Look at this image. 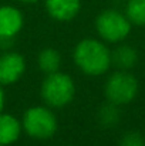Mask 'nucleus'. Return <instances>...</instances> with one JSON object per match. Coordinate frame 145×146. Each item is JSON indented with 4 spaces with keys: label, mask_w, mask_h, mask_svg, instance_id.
I'll return each instance as SVG.
<instances>
[{
    "label": "nucleus",
    "mask_w": 145,
    "mask_h": 146,
    "mask_svg": "<svg viewBox=\"0 0 145 146\" xmlns=\"http://www.w3.org/2000/svg\"><path fill=\"white\" fill-rule=\"evenodd\" d=\"M74 62L76 65L88 75L98 77L105 74L112 61L111 51L108 47L97 38H84L74 48Z\"/></svg>",
    "instance_id": "1"
},
{
    "label": "nucleus",
    "mask_w": 145,
    "mask_h": 146,
    "mask_svg": "<svg viewBox=\"0 0 145 146\" xmlns=\"http://www.w3.org/2000/svg\"><path fill=\"white\" fill-rule=\"evenodd\" d=\"M41 98L51 108H63L68 105L76 94V85L70 75L55 71L47 74L41 82Z\"/></svg>",
    "instance_id": "2"
},
{
    "label": "nucleus",
    "mask_w": 145,
    "mask_h": 146,
    "mask_svg": "<svg viewBox=\"0 0 145 146\" xmlns=\"http://www.w3.org/2000/svg\"><path fill=\"white\" fill-rule=\"evenodd\" d=\"M96 29L100 38L105 43H121L124 41L132 29V23L125 13L114 9L101 11L96 19Z\"/></svg>",
    "instance_id": "3"
},
{
    "label": "nucleus",
    "mask_w": 145,
    "mask_h": 146,
    "mask_svg": "<svg viewBox=\"0 0 145 146\" xmlns=\"http://www.w3.org/2000/svg\"><path fill=\"white\" fill-rule=\"evenodd\" d=\"M138 81L127 70H118L105 81L104 92L108 102L115 105H127L132 102L138 94Z\"/></svg>",
    "instance_id": "4"
},
{
    "label": "nucleus",
    "mask_w": 145,
    "mask_h": 146,
    "mask_svg": "<svg viewBox=\"0 0 145 146\" xmlns=\"http://www.w3.org/2000/svg\"><path fill=\"white\" fill-rule=\"evenodd\" d=\"M21 126L34 139H48L57 132V118L47 106H31L24 112Z\"/></svg>",
    "instance_id": "5"
},
{
    "label": "nucleus",
    "mask_w": 145,
    "mask_h": 146,
    "mask_svg": "<svg viewBox=\"0 0 145 146\" xmlns=\"http://www.w3.org/2000/svg\"><path fill=\"white\" fill-rule=\"evenodd\" d=\"M26 71V60L16 51H6L0 55V85L17 82Z\"/></svg>",
    "instance_id": "6"
},
{
    "label": "nucleus",
    "mask_w": 145,
    "mask_h": 146,
    "mask_svg": "<svg viewBox=\"0 0 145 146\" xmlns=\"http://www.w3.org/2000/svg\"><path fill=\"white\" fill-rule=\"evenodd\" d=\"M24 24L23 13L10 4L0 6V36L16 37Z\"/></svg>",
    "instance_id": "7"
},
{
    "label": "nucleus",
    "mask_w": 145,
    "mask_h": 146,
    "mask_svg": "<svg viewBox=\"0 0 145 146\" xmlns=\"http://www.w3.org/2000/svg\"><path fill=\"white\" fill-rule=\"evenodd\" d=\"M48 16L57 21H70L81 10V0H46Z\"/></svg>",
    "instance_id": "8"
},
{
    "label": "nucleus",
    "mask_w": 145,
    "mask_h": 146,
    "mask_svg": "<svg viewBox=\"0 0 145 146\" xmlns=\"http://www.w3.org/2000/svg\"><path fill=\"white\" fill-rule=\"evenodd\" d=\"M21 122L9 113H0V145L9 146L14 143L21 133Z\"/></svg>",
    "instance_id": "9"
},
{
    "label": "nucleus",
    "mask_w": 145,
    "mask_h": 146,
    "mask_svg": "<svg viewBox=\"0 0 145 146\" xmlns=\"http://www.w3.org/2000/svg\"><path fill=\"white\" fill-rule=\"evenodd\" d=\"M111 61L118 70L128 71L135 67L138 61V51L128 44H121L114 51H111Z\"/></svg>",
    "instance_id": "10"
},
{
    "label": "nucleus",
    "mask_w": 145,
    "mask_h": 146,
    "mask_svg": "<svg viewBox=\"0 0 145 146\" xmlns=\"http://www.w3.org/2000/svg\"><path fill=\"white\" fill-rule=\"evenodd\" d=\"M37 62H39V68L47 75V74L58 71V68L61 65V55H60L58 50L48 47V48L40 51Z\"/></svg>",
    "instance_id": "11"
},
{
    "label": "nucleus",
    "mask_w": 145,
    "mask_h": 146,
    "mask_svg": "<svg viewBox=\"0 0 145 146\" xmlns=\"http://www.w3.org/2000/svg\"><path fill=\"white\" fill-rule=\"evenodd\" d=\"M125 14L135 26H145V0H128Z\"/></svg>",
    "instance_id": "12"
},
{
    "label": "nucleus",
    "mask_w": 145,
    "mask_h": 146,
    "mask_svg": "<svg viewBox=\"0 0 145 146\" xmlns=\"http://www.w3.org/2000/svg\"><path fill=\"white\" fill-rule=\"evenodd\" d=\"M120 118H121V113H120L118 105L111 104V102H108L107 105L101 106V109L98 112V121L105 128L115 126L120 122Z\"/></svg>",
    "instance_id": "13"
},
{
    "label": "nucleus",
    "mask_w": 145,
    "mask_h": 146,
    "mask_svg": "<svg viewBox=\"0 0 145 146\" xmlns=\"http://www.w3.org/2000/svg\"><path fill=\"white\" fill-rule=\"evenodd\" d=\"M120 146H145V138L140 133V132H127L121 141H120Z\"/></svg>",
    "instance_id": "14"
},
{
    "label": "nucleus",
    "mask_w": 145,
    "mask_h": 146,
    "mask_svg": "<svg viewBox=\"0 0 145 146\" xmlns=\"http://www.w3.org/2000/svg\"><path fill=\"white\" fill-rule=\"evenodd\" d=\"M13 44H14V37H4V36H0V50L9 51Z\"/></svg>",
    "instance_id": "15"
},
{
    "label": "nucleus",
    "mask_w": 145,
    "mask_h": 146,
    "mask_svg": "<svg viewBox=\"0 0 145 146\" xmlns=\"http://www.w3.org/2000/svg\"><path fill=\"white\" fill-rule=\"evenodd\" d=\"M4 101H6V98H4V91H3V88H1V85H0V113L3 112V108H4Z\"/></svg>",
    "instance_id": "16"
},
{
    "label": "nucleus",
    "mask_w": 145,
    "mask_h": 146,
    "mask_svg": "<svg viewBox=\"0 0 145 146\" xmlns=\"http://www.w3.org/2000/svg\"><path fill=\"white\" fill-rule=\"evenodd\" d=\"M19 1H21V3H37L39 0H19Z\"/></svg>",
    "instance_id": "17"
},
{
    "label": "nucleus",
    "mask_w": 145,
    "mask_h": 146,
    "mask_svg": "<svg viewBox=\"0 0 145 146\" xmlns=\"http://www.w3.org/2000/svg\"><path fill=\"white\" fill-rule=\"evenodd\" d=\"M0 146H1V145H0Z\"/></svg>",
    "instance_id": "18"
}]
</instances>
